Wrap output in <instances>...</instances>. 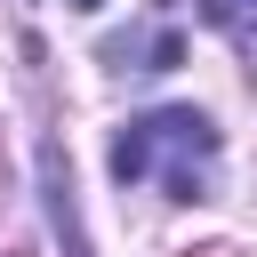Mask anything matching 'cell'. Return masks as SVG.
Segmentation results:
<instances>
[{
  "label": "cell",
  "mask_w": 257,
  "mask_h": 257,
  "mask_svg": "<svg viewBox=\"0 0 257 257\" xmlns=\"http://www.w3.org/2000/svg\"><path fill=\"white\" fill-rule=\"evenodd\" d=\"M209 161H217V128L193 104L137 112L112 137V177L120 185H169V201H201L209 193Z\"/></svg>",
  "instance_id": "6da1fadb"
},
{
  "label": "cell",
  "mask_w": 257,
  "mask_h": 257,
  "mask_svg": "<svg viewBox=\"0 0 257 257\" xmlns=\"http://www.w3.org/2000/svg\"><path fill=\"white\" fill-rule=\"evenodd\" d=\"M201 24L233 32V48H241V56H257V0H201Z\"/></svg>",
  "instance_id": "7a4b0ae2"
},
{
  "label": "cell",
  "mask_w": 257,
  "mask_h": 257,
  "mask_svg": "<svg viewBox=\"0 0 257 257\" xmlns=\"http://www.w3.org/2000/svg\"><path fill=\"white\" fill-rule=\"evenodd\" d=\"M72 8H104V0H72Z\"/></svg>",
  "instance_id": "3957f363"
}]
</instances>
